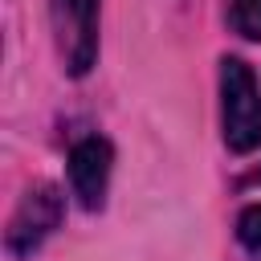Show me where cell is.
<instances>
[{
	"label": "cell",
	"instance_id": "8992f818",
	"mask_svg": "<svg viewBox=\"0 0 261 261\" xmlns=\"http://www.w3.org/2000/svg\"><path fill=\"white\" fill-rule=\"evenodd\" d=\"M237 237H241V245H245L253 257H261V204H249V208L241 212Z\"/></svg>",
	"mask_w": 261,
	"mask_h": 261
},
{
	"label": "cell",
	"instance_id": "7a4b0ae2",
	"mask_svg": "<svg viewBox=\"0 0 261 261\" xmlns=\"http://www.w3.org/2000/svg\"><path fill=\"white\" fill-rule=\"evenodd\" d=\"M61 212H65V200L53 184H37L24 192L20 208L12 212L8 220V253L12 257H29L41 249V241L61 224Z\"/></svg>",
	"mask_w": 261,
	"mask_h": 261
},
{
	"label": "cell",
	"instance_id": "277c9868",
	"mask_svg": "<svg viewBox=\"0 0 261 261\" xmlns=\"http://www.w3.org/2000/svg\"><path fill=\"white\" fill-rule=\"evenodd\" d=\"M65 8V57L73 73H86L94 65L98 49V0H61Z\"/></svg>",
	"mask_w": 261,
	"mask_h": 261
},
{
	"label": "cell",
	"instance_id": "5b68a950",
	"mask_svg": "<svg viewBox=\"0 0 261 261\" xmlns=\"http://www.w3.org/2000/svg\"><path fill=\"white\" fill-rule=\"evenodd\" d=\"M228 24L241 37L261 41V0H228Z\"/></svg>",
	"mask_w": 261,
	"mask_h": 261
},
{
	"label": "cell",
	"instance_id": "3957f363",
	"mask_svg": "<svg viewBox=\"0 0 261 261\" xmlns=\"http://www.w3.org/2000/svg\"><path fill=\"white\" fill-rule=\"evenodd\" d=\"M110 163H114V151H110L106 139L90 135V139L73 143V151H69V188H73L82 208H90V212L102 208L106 184H110Z\"/></svg>",
	"mask_w": 261,
	"mask_h": 261
},
{
	"label": "cell",
	"instance_id": "6da1fadb",
	"mask_svg": "<svg viewBox=\"0 0 261 261\" xmlns=\"http://www.w3.org/2000/svg\"><path fill=\"white\" fill-rule=\"evenodd\" d=\"M220 118H224L228 151L249 155L261 147V90L241 57L220 61Z\"/></svg>",
	"mask_w": 261,
	"mask_h": 261
}]
</instances>
